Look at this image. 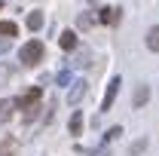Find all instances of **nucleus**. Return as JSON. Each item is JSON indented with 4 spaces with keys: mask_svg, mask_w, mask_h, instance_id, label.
<instances>
[{
    "mask_svg": "<svg viewBox=\"0 0 159 156\" xmlns=\"http://www.w3.org/2000/svg\"><path fill=\"white\" fill-rule=\"evenodd\" d=\"M40 98H43V89H40V86H34V89H28V92H25V95L16 101V104H19V110H25V122H31V119L37 117V110H40V107H37Z\"/></svg>",
    "mask_w": 159,
    "mask_h": 156,
    "instance_id": "f257e3e1",
    "label": "nucleus"
},
{
    "mask_svg": "<svg viewBox=\"0 0 159 156\" xmlns=\"http://www.w3.org/2000/svg\"><path fill=\"white\" fill-rule=\"evenodd\" d=\"M43 55H46V46L40 43V40H28L25 46H21V52H19V58L25 67H34V64H40L43 61Z\"/></svg>",
    "mask_w": 159,
    "mask_h": 156,
    "instance_id": "f03ea898",
    "label": "nucleus"
},
{
    "mask_svg": "<svg viewBox=\"0 0 159 156\" xmlns=\"http://www.w3.org/2000/svg\"><path fill=\"white\" fill-rule=\"evenodd\" d=\"M119 86H122V80H119V77H113L110 83H107V92H104V98H101V110H110V107H113Z\"/></svg>",
    "mask_w": 159,
    "mask_h": 156,
    "instance_id": "7ed1b4c3",
    "label": "nucleus"
},
{
    "mask_svg": "<svg viewBox=\"0 0 159 156\" xmlns=\"http://www.w3.org/2000/svg\"><path fill=\"white\" fill-rule=\"evenodd\" d=\"M86 92H89V83L86 80H74L70 83V92H67V104H80L86 98Z\"/></svg>",
    "mask_w": 159,
    "mask_h": 156,
    "instance_id": "20e7f679",
    "label": "nucleus"
},
{
    "mask_svg": "<svg viewBox=\"0 0 159 156\" xmlns=\"http://www.w3.org/2000/svg\"><path fill=\"white\" fill-rule=\"evenodd\" d=\"M119 12H122V9H116V6H101V9H98V21H101V25H116Z\"/></svg>",
    "mask_w": 159,
    "mask_h": 156,
    "instance_id": "39448f33",
    "label": "nucleus"
},
{
    "mask_svg": "<svg viewBox=\"0 0 159 156\" xmlns=\"http://www.w3.org/2000/svg\"><path fill=\"white\" fill-rule=\"evenodd\" d=\"M147 98H150V86H147V83H141L138 89H135V98H132V104H135V107H144V104H147Z\"/></svg>",
    "mask_w": 159,
    "mask_h": 156,
    "instance_id": "423d86ee",
    "label": "nucleus"
},
{
    "mask_svg": "<svg viewBox=\"0 0 159 156\" xmlns=\"http://www.w3.org/2000/svg\"><path fill=\"white\" fill-rule=\"evenodd\" d=\"M58 43H61L64 52H74V49H77V34H74V31H64V34L58 37Z\"/></svg>",
    "mask_w": 159,
    "mask_h": 156,
    "instance_id": "0eeeda50",
    "label": "nucleus"
},
{
    "mask_svg": "<svg viewBox=\"0 0 159 156\" xmlns=\"http://www.w3.org/2000/svg\"><path fill=\"white\" fill-rule=\"evenodd\" d=\"M147 49H150V52H159V25H153V28L147 31Z\"/></svg>",
    "mask_w": 159,
    "mask_h": 156,
    "instance_id": "6e6552de",
    "label": "nucleus"
},
{
    "mask_svg": "<svg viewBox=\"0 0 159 156\" xmlns=\"http://www.w3.org/2000/svg\"><path fill=\"white\" fill-rule=\"evenodd\" d=\"M12 107H19V104H16L12 98H3V101H0V119H3V122L12 117Z\"/></svg>",
    "mask_w": 159,
    "mask_h": 156,
    "instance_id": "1a4fd4ad",
    "label": "nucleus"
},
{
    "mask_svg": "<svg viewBox=\"0 0 159 156\" xmlns=\"http://www.w3.org/2000/svg\"><path fill=\"white\" fill-rule=\"evenodd\" d=\"M28 28H31V31H40V28H43V12H40V9L28 12Z\"/></svg>",
    "mask_w": 159,
    "mask_h": 156,
    "instance_id": "9d476101",
    "label": "nucleus"
},
{
    "mask_svg": "<svg viewBox=\"0 0 159 156\" xmlns=\"http://www.w3.org/2000/svg\"><path fill=\"white\" fill-rule=\"evenodd\" d=\"M16 34H19L16 21H0V37H16Z\"/></svg>",
    "mask_w": 159,
    "mask_h": 156,
    "instance_id": "9b49d317",
    "label": "nucleus"
},
{
    "mask_svg": "<svg viewBox=\"0 0 159 156\" xmlns=\"http://www.w3.org/2000/svg\"><path fill=\"white\" fill-rule=\"evenodd\" d=\"M80 132H83V113L74 110L70 113V135H80Z\"/></svg>",
    "mask_w": 159,
    "mask_h": 156,
    "instance_id": "f8f14e48",
    "label": "nucleus"
},
{
    "mask_svg": "<svg viewBox=\"0 0 159 156\" xmlns=\"http://www.w3.org/2000/svg\"><path fill=\"white\" fill-rule=\"evenodd\" d=\"M70 64H74V67H86V64H89V52L83 49V52H80V55H77L74 61H70Z\"/></svg>",
    "mask_w": 159,
    "mask_h": 156,
    "instance_id": "ddd939ff",
    "label": "nucleus"
},
{
    "mask_svg": "<svg viewBox=\"0 0 159 156\" xmlns=\"http://www.w3.org/2000/svg\"><path fill=\"white\" fill-rule=\"evenodd\" d=\"M55 83H58V86H70V71H58Z\"/></svg>",
    "mask_w": 159,
    "mask_h": 156,
    "instance_id": "4468645a",
    "label": "nucleus"
},
{
    "mask_svg": "<svg viewBox=\"0 0 159 156\" xmlns=\"http://www.w3.org/2000/svg\"><path fill=\"white\" fill-rule=\"evenodd\" d=\"M119 135H122V129H119V126L107 129V135H104V144H107V141H113V138H119Z\"/></svg>",
    "mask_w": 159,
    "mask_h": 156,
    "instance_id": "2eb2a0df",
    "label": "nucleus"
},
{
    "mask_svg": "<svg viewBox=\"0 0 159 156\" xmlns=\"http://www.w3.org/2000/svg\"><path fill=\"white\" fill-rule=\"evenodd\" d=\"M77 25H80V28H92V16H86V12H83V16L77 19Z\"/></svg>",
    "mask_w": 159,
    "mask_h": 156,
    "instance_id": "dca6fc26",
    "label": "nucleus"
},
{
    "mask_svg": "<svg viewBox=\"0 0 159 156\" xmlns=\"http://www.w3.org/2000/svg\"><path fill=\"white\" fill-rule=\"evenodd\" d=\"M89 156H110V150H107V144H104V147H98V150H92Z\"/></svg>",
    "mask_w": 159,
    "mask_h": 156,
    "instance_id": "f3484780",
    "label": "nucleus"
},
{
    "mask_svg": "<svg viewBox=\"0 0 159 156\" xmlns=\"http://www.w3.org/2000/svg\"><path fill=\"white\" fill-rule=\"evenodd\" d=\"M144 147H147V141H135V144H132V153H141Z\"/></svg>",
    "mask_w": 159,
    "mask_h": 156,
    "instance_id": "a211bd4d",
    "label": "nucleus"
},
{
    "mask_svg": "<svg viewBox=\"0 0 159 156\" xmlns=\"http://www.w3.org/2000/svg\"><path fill=\"white\" fill-rule=\"evenodd\" d=\"M6 49H9V40H6V37H0V52H6Z\"/></svg>",
    "mask_w": 159,
    "mask_h": 156,
    "instance_id": "6ab92c4d",
    "label": "nucleus"
},
{
    "mask_svg": "<svg viewBox=\"0 0 159 156\" xmlns=\"http://www.w3.org/2000/svg\"><path fill=\"white\" fill-rule=\"evenodd\" d=\"M3 156H6V153H3Z\"/></svg>",
    "mask_w": 159,
    "mask_h": 156,
    "instance_id": "aec40b11",
    "label": "nucleus"
}]
</instances>
